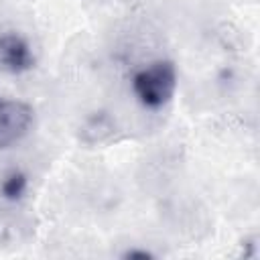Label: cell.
Listing matches in <instances>:
<instances>
[{
    "instance_id": "1",
    "label": "cell",
    "mask_w": 260,
    "mask_h": 260,
    "mask_svg": "<svg viewBox=\"0 0 260 260\" xmlns=\"http://www.w3.org/2000/svg\"><path fill=\"white\" fill-rule=\"evenodd\" d=\"M132 91L140 106L148 110L165 108L177 91V67L169 59H156L132 77Z\"/></svg>"
},
{
    "instance_id": "2",
    "label": "cell",
    "mask_w": 260,
    "mask_h": 260,
    "mask_svg": "<svg viewBox=\"0 0 260 260\" xmlns=\"http://www.w3.org/2000/svg\"><path fill=\"white\" fill-rule=\"evenodd\" d=\"M35 124V110L22 100L0 98V148L16 144Z\"/></svg>"
},
{
    "instance_id": "3",
    "label": "cell",
    "mask_w": 260,
    "mask_h": 260,
    "mask_svg": "<svg viewBox=\"0 0 260 260\" xmlns=\"http://www.w3.org/2000/svg\"><path fill=\"white\" fill-rule=\"evenodd\" d=\"M35 67V53L30 43L18 32L0 35V69L12 75L26 73Z\"/></svg>"
},
{
    "instance_id": "4",
    "label": "cell",
    "mask_w": 260,
    "mask_h": 260,
    "mask_svg": "<svg viewBox=\"0 0 260 260\" xmlns=\"http://www.w3.org/2000/svg\"><path fill=\"white\" fill-rule=\"evenodd\" d=\"M28 191V177L20 169H10L0 179V197L6 201H20Z\"/></svg>"
},
{
    "instance_id": "5",
    "label": "cell",
    "mask_w": 260,
    "mask_h": 260,
    "mask_svg": "<svg viewBox=\"0 0 260 260\" xmlns=\"http://www.w3.org/2000/svg\"><path fill=\"white\" fill-rule=\"evenodd\" d=\"M122 258L126 260H148V258H154V254L150 250H144V248H128Z\"/></svg>"
}]
</instances>
